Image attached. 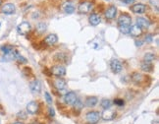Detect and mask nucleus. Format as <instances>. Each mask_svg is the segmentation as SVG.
<instances>
[{
	"instance_id": "f257e3e1",
	"label": "nucleus",
	"mask_w": 159,
	"mask_h": 124,
	"mask_svg": "<svg viewBox=\"0 0 159 124\" xmlns=\"http://www.w3.org/2000/svg\"><path fill=\"white\" fill-rule=\"evenodd\" d=\"M100 117L101 115L98 111H89L88 113H87L86 119L88 124H96L100 119Z\"/></svg>"
},
{
	"instance_id": "f03ea898",
	"label": "nucleus",
	"mask_w": 159,
	"mask_h": 124,
	"mask_svg": "<svg viewBox=\"0 0 159 124\" xmlns=\"http://www.w3.org/2000/svg\"><path fill=\"white\" fill-rule=\"evenodd\" d=\"M132 18L128 14L124 13L118 18V25L119 27H131Z\"/></svg>"
},
{
	"instance_id": "7ed1b4c3",
	"label": "nucleus",
	"mask_w": 159,
	"mask_h": 124,
	"mask_svg": "<svg viewBox=\"0 0 159 124\" xmlns=\"http://www.w3.org/2000/svg\"><path fill=\"white\" fill-rule=\"evenodd\" d=\"M31 30H32V27H31V24L29 22H22L17 28L18 33L20 34H22V36H26V34H28L29 32H31Z\"/></svg>"
},
{
	"instance_id": "20e7f679",
	"label": "nucleus",
	"mask_w": 159,
	"mask_h": 124,
	"mask_svg": "<svg viewBox=\"0 0 159 124\" xmlns=\"http://www.w3.org/2000/svg\"><path fill=\"white\" fill-rule=\"evenodd\" d=\"M91 9H92V4L91 2L83 1L79 5L78 11H79V13H81V14H87V13H89L91 11Z\"/></svg>"
},
{
	"instance_id": "39448f33",
	"label": "nucleus",
	"mask_w": 159,
	"mask_h": 124,
	"mask_svg": "<svg viewBox=\"0 0 159 124\" xmlns=\"http://www.w3.org/2000/svg\"><path fill=\"white\" fill-rule=\"evenodd\" d=\"M50 70H51L52 75L56 77H63L66 75V68L62 65H55L53 66Z\"/></svg>"
},
{
	"instance_id": "423d86ee",
	"label": "nucleus",
	"mask_w": 159,
	"mask_h": 124,
	"mask_svg": "<svg viewBox=\"0 0 159 124\" xmlns=\"http://www.w3.org/2000/svg\"><path fill=\"white\" fill-rule=\"evenodd\" d=\"M110 68L113 73L117 74V73H120L123 70V65L118 59H113V60L110 62Z\"/></svg>"
},
{
	"instance_id": "0eeeda50",
	"label": "nucleus",
	"mask_w": 159,
	"mask_h": 124,
	"mask_svg": "<svg viewBox=\"0 0 159 124\" xmlns=\"http://www.w3.org/2000/svg\"><path fill=\"white\" fill-rule=\"evenodd\" d=\"M102 119L104 120H113L114 118L116 117V112L113 110H110V108H107V110H104V111L102 112V114H100Z\"/></svg>"
},
{
	"instance_id": "6e6552de",
	"label": "nucleus",
	"mask_w": 159,
	"mask_h": 124,
	"mask_svg": "<svg viewBox=\"0 0 159 124\" xmlns=\"http://www.w3.org/2000/svg\"><path fill=\"white\" fill-rule=\"evenodd\" d=\"M77 101V96L75 93L70 92V93H67L65 97H64V102H65L66 105L69 106H72L75 103V102Z\"/></svg>"
},
{
	"instance_id": "1a4fd4ad",
	"label": "nucleus",
	"mask_w": 159,
	"mask_h": 124,
	"mask_svg": "<svg viewBox=\"0 0 159 124\" xmlns=\"http://www.w3.org/2000/svg\"><path fill=\"white\" fill-rule=\"evenodd\" d=\"M117 15V8L116 6H114V5H111L110 7H108L105 11V17L106 19L108 20H112L116 17Z\"/></svg>"
},
{
	"instance_id": "9d476101",
	"label": "nucleus",
	"mask_w": 159,
	"mask_h": 124,
	"mask_svg": "<svg viewBox=\"0 0 159 124\" xmlns=\"http://www.w3.org/2000/svg\"><path fill=\"white\" fill-rule=\"evenodd\" d=\"M29 89H31L32 93L33 94H39L41 92V84L38 80H33L31 82V85H29Z\"/></svg>"
},
{
	"instance_id": "9b49d317",
	"label": "nucleus",
	"mask_w": 159,
	"mask_h": 124,
	"mask_svg": "<svg viewBox=\"0 0 159 124\" xmlns=\"http://www.w3.org/2000/svg\"><path fill=\"white\" fill-rule=\"evenodd\" d=\"M15 9L16 8H15V5L13 3H6L2 6L1 12L7 15H11L15 12Z\"/></svg>"
},
{
	"instance_id": "f8f14e48",
	"label": "nucleus",
	"mask_w": 159,
	"mask_h": 124,
	"mask_svg": "<svg viewBox=\"0 0 159 124\" xmlns=\"http://www.w3.org/2000/svg\"><path fill=\"white\" fill-rule=\"evenodd\" d=\"M131 9H132V11L134 13H136V14H142V13L145 12L146 6L142 3H138V4L133 5Z\"/></svg>"
},
{
	"instance_id": "ddd939ff",
	"label": "nucleus",
	"mask_w": 159,
	"mask_h": 124,
	"mask_svg": "<svg viewBox=\"0 0 159 124\" xmlns=\"http://www.w3.org/2000/svg\"><path fill=\"white\" fill-rule=\"evenodd\" d=\"M131 36L134 38H138V37H141L142 34V29L141 27H138V25H134L130 28V33Z\"/></svg>"
},
{
	"instance_id": "4468645a",
	"label": "nucleus",
	"mask_w": 159,
	"mask_h": 124,
	"mask_svg": "<svg viewBox=\"0 0 159 124\" xmlns=\"http://www.w3.org/2000/svg\"><path fill=\"white\" fill-rule=\"evenodd\" d=\"M58 42V37L56 36L55 34H48V36L44 38V42H45L47 46H51L53 44H55L56 42Z\"/></svg>"
},
{
	"instance_id": "2eb2a0df",
	"label": "nucleus",
	"mask_w": 159,
	"mask_h": 124,
	"mask_svg": "<svg viewBox=\"0 0 159 124\" xmlns=\"http://www.w3.org/2000/svg\"><path fill=\"white\" fill-rule=\"evenodd\" d=\"M53 84H54V87H55L57 90H59V91L64 90V89L66 88V81L64 80V79H62V78L55 79L54 82H53Z\"/></svg>"
},
{
	"instance_id": "dca6fc26",
	"label": "nucleus",
	"mask_w": 159,
	"mask_h": 124,
	"mask_svg": "<svg viewBox=\"0 0 159 124\" xmlns=\"http://www.w3.org/2000/svg\"><path fill=\"white\" fill-rule=\"evenodd\" d=\"M27 110L31 114H34L38 111V103L36 102H31L27 105Z\"/></svg>"
},
{
	"instance_id": "f3484780",
	"label": "nucleus",
	"mask_w": 159,
	"mask_h": 124,
	"mask_svg": "<svg viewBox=\"0 0 159 124\" xmlns=\"http://www.w3.org/2000/svg\"><path fill=\"white\" fill-rule=\"evenodd\" d=\"M137 25L138 27H141L142 29H147L149 27V21L146 20L145 18H142V17H138L137 18Z\"/></svg>"
},
{
	"instance_id": "a211bd4d",
	"label": "nucleus",
	"mask_w": 159,
	"mask_h": 124,
	"mask_svg": "<svg viewBox=\"0 0 159 124\" xmlns=\"http://www.w3.org/2000/svg\"><path fill=\"white\" fill-rule=\"evenodd\" d=\"M88 21L92 26H97L101 22V17L98 14H91L88 18Z\"/></svg>"
},
{
	"instance_id": "6ab92c4d",
	"label": "nucleus",
	"mask_w": 159,
	"mask_h": 124,
	"mask_svg": "<svg viewBox=\"0 0 159 124\" xmlns=\"http://www.w3.org/2000/svg\"><path fill=\"white\" fill-rule=\"evenodd\" d=\"M141 67H142V70L145 71V72H152V70H153V64H152V62H148V61L143 60L141 63Z\"/></svg>"
},
{
	"instance_id": "aec40b11",
	"label": "nucleus",
	"mask_w": 159,
	"mask_h": 124,
	"mask_svg": "<svg viewBox=\"0 0 159 124\" xmlns=\"http://www.w3.org/2000/svg\"><path fill=\"white\" fill-rule=\"evenodd\" d=\"M98 102V98L96 97H88L86 100V106L87 107H93Z\"/></svg>"
},
{
	"instance_id": "412c9836",
	"label": "nucleus",
	"mask_w": 159,
	"mask_h": 124,
	"mask_svg": "<svg viewBox=\"0 0 159 124\" xmlns=\"http://www.w3.org/2000/svg\"><path fill=\"white\" fill-rule=\"evenodd\" d=\"M142 79H143V77H142V75L141 73L135 72L132 75V80L135 82V83H137V84H140L142 81Z\"/></svg>"
},
{
	"instance_id": "4be33fe9",
	"label": "nucleus",
	"mask_w": 159,
	"mask_h": 124,
	"mask_svg": "<svg viewBox=\"0 0 159 124\" xmlns=\"http://www.w3.org/2000/svg\"><path fill=\"white\" fill-rule=\"evenodd\" d=\"M64 11H65L67 14H72L75 11V7L73 6V4L71 3H66L64 5Z\"/></svg>"
},
{
	"instance_id": "5701e85b",
	"label": "nucleus",
	"mask_w": 159,
	"mask_h": 124,
	"mask_svg": "<svg viewBox=\"0 0 159 124\" xmlns=\"http://www.w3.org/2000/svg\"><path fill=\"white\" fill-rule=\"evenodd\" d=\"M37 31L39 33V34H43L44 32L46 31V25L42 23V22H39L37 25Z\"/></svg>"
},
{
	"instance_id": "b1692460",
	"label": "nucleus",
	"mask_w": 159,
	"mask_h": 124,
	"mask_svg": "<svg viewBox=\"0 0 159 124\" xmlns=\"http://www.w3.org/2000/svg\"><path fill=\"white\" fill-rule=\"evenodd\" d=\"M154 59H155V54L154 53L147 52V53H145V59H143V60H145V61H148V62H152V61H154Z\"/></svg>"
},
{
	"instance_id": "393cba45",
	"label": "nucleus",
	"mask_w": 159,
	"mask_h": 124,
	"mask_svg": "<svg viewBox=\"0 0 159 124\" xmlns=\"http://www.w3.org/2000/svg\"><path fill=\"white\" fill-rule=\"evenodd\" d=\"M100 106H101L103 108H105V110H107V108H110V106H112V102H111V101L107 100V98H104V100L101 101Z\"/></svg>"
},
{
	"instance_id": "a878e982",
	"label": "nucleus",
	"mask_w": 159,
	"mask_h": 124,
	"mask_svg": "<svg viewBox=\"0 0 159 124\" xmlns=\"http://www.w3.org/2000/svg\"><path fill=\"white\" fill-rule=\"evenodd\" d=\"M1 49H2V51H3L5 54H10V53H12V51H13V47H12L11 46H2Z\"/></svg>"
},
{
	"instance_id": "bb28decb",
	"label": "nucleus",
	"mask_w": 159,
	"mask_h": 124,
	"mask_svg": "<svg viewBox=\"0 0 159 124\" xmlns=\"http://www.w3.org/2000/svg\"><path fill=\"white\" fill-rule=\"evenodd\" d=\"M14 57L17 58L18 60H19V62H22V63H26L27 62V59L25 58V57H23L22 55H20L18 52H15L14 53Z\"/></svg>"
},
{
	"instance_id": "cd10ccee",
	"label": "nucleus",
	"mask_w": 159,
	"mask_h": 124,
	"mask_svg": "<svg viewBox=\"0 0 159 124\" xmlns=\"http://www.w3.org/2000/svg\"><path fill=\"white\" fill-rule=\"evenodd\" d=\"M74 107H75V110H78L80 111L83 108V102L77 98V101L75 102V103H74Z\"/></svg>"
},
{
	"instance_id": "c85d7f7f",
	"label": "nucleus",
	"mask_w": 159,
	"mask_h": 124,
	"mask_svg": "<svg viewBox=\"0 0 159 124\" xmlns=\"http://www.w3.org/2000/svg\"><path fill=\"white\" fill-rule=\"evenodd\" d=\"M44 98H45V101L47 102V103H49V105H51L52 103V98H51V96L49 95V93H45L44 94Z\"/></svg>"
},
{
	"instance_id": "c756f323",
	"label": "nucleus",
	"mask_w": 159,
	"mask_h": 124,
	"mask_svg": "<svg viewBox=\"0 0 159 124\" xmlns=\"http://www.w3.org/2000/svg\"><path fill=\"white\" fill-rule=\"evenodd\" d=\"M130 28L131 27H119V30L123 34H129L130 33Z\"/></svg>"
},
{
	"instance_id": "7c9ffc66",
	"label": "nucleus",
	"mask_w": 159,
	"mask_h": 124,
	"mask_svg": "<svg viewBox=\"0 0 159 124\" xmlns=\"http://www.w3.org/2000/svg\"><path fill=\"white\" fill-rule=\"evenodd\" d=\"M114 103H115V105H117V106H124V101L123 100H121V98H117V100H115V102H114Z\"/></svg>"
},
{
	"instance_id": "2f4dec72",
	"label": "nucleus",
	"mask_w": 159,
	"mask_h": 124,
	"mask_svg": "<svg viewBox=\"0 0 159 124\" xmlns=\"http://www.w3.org/2000/svg\"><path fill=\"white\" fill-rule=\"evenodd\" d=\"M54 114H55V112H54V110L52 107L49 108V115H50V117H54Z\"/></svg>"
},
{
	"instance_id": "473e14b6",
	"label": "nucleus",
	"mask_w": 159,
	"mask_h": 124,
	"mask_svg": "<svg viewBox=\"0 0 159 124\" xmlns=\"http://www.w3.org/2000/svg\"><path fill=\"white\" fill-rule=\"evenodd\" d=\"M121 1L126 3V4H133L134 2H135V0H121Z\"/></svg>"
},
{
	"instance_id": "72a5a7b5",
	"label": "nucleus",
	"mask_w": 159,
	"mask_h": 124,
	"mask_svg": "<svg viewBox=\"0 0 159 124\" xmlns=\"http://www.w3.org/2000/svg\"><path fill=\"white\" fill-rule=\"evenodd\" d=\"M142 42H136L137 46H142Z\"/></svg>"
},
{
	"instance_id": "f704fd0d",
	"label": "nucleus",
	"mask_w": 159,
	"mask_h": 124,
	"mask_svg": "<svg viewBox=\"0 0 159 124\" xmlns=\"http://www.w3.org/2000/svg\"><path fill=\"white\" fill-rule=\"evenodd\" d=\"M33 124H42V123H41V122H38V121H34Z\"/></svg>"
},
{
	"instance_id": "c9c22d12",
	"label": "nucleus",
	"mask_w": 159,
	"mask_h": 124,
	"mask_svg": "<svg viewBox=\"0 0 159 124\" xmlns=\"http://www.w3.org/2000/svg\"><path fill=\"white\" fill-rule=\"evenodd\" d=\"M13 124H23L22 122H15V123H13Z\"/></svg>"
},
{
	"instance_id": "e433bc0d",
	"label": "nucleus",
	"mask_w": 159,
	"mask_h": 124,
	"mask_svg": "<svg viewBox=\"0 0 159 124\" xmlns=\"http://www.w3.org/2000/svg\"><path fill=\"white\" fill-rule=\"evenodd\" d=\"M1 3H2V1H1V0H0V6H1Z\"/></svg>"
},
{
	"instance_id": "4c0bfd02",
	"label": "nucleus",
	"mask_w": 159,
	"mask_h": 124,
	"mask_svg": "<svg viewBox=\"0 0 159 124\" xmlns=\"http://www.w3.org/2000/svg\"><path fill=\"white\" fill-rule=\"evenodd\" d=\"M0 25H1V24H0Z\"/></svg>"
}]
</instances>
